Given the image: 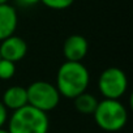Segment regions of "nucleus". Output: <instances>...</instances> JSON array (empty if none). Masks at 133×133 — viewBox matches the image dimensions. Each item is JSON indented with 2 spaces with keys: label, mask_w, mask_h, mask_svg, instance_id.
Listing matches in <instances>:
<instances>
[{
  "label": "nucleus",
  "mask_w": 133,
  "mask_h": 133,
  "mask_svg": "<svg viewBox=\"0 0 133 133\" xmlns=\"http://www.w3.org/2000/svg\"><path fill=\"white\" fill-rule=\"evenodd\" d=\"M90 73L81 61H64L56 73V89L60 97L73 99L86 91Z\"/></svg>",
  "instance_id": "obj_1"
},
{
  "label": "nucleus",
  "mask_w": 133,
  "mask_h": 133,
  "mask_svg": "<svg viewBox=\"0 0 133 133\" xmlns=\"http://www.w3.org/2000/svg\"><path fill=\"white\" fill-rule=\"evenodd\" d=\"M7 124L9 133H48L50 129L48 115L30 104L12 111Z\"/></svg>",
  "instance_id": "obj_2"
},
{
  "label": "nucleus",
  "mask_w": 133,
  "mask_h": 133,
  "mask_svg": "<svg viewBox=\"0 0 133 133\" xmlns=\"http://www.w3.org/2000/svg\"><path fill=\"white\" fill-rule=\"evenodd\" d=\"M97 125L106 132H117L128 123V110L123 102L116 99H103L93 114Z\"/></svg>",
  "instance_id": "obj_3"
},
{
  "label": "nucleus",
  "mask_w": 133,
  "mask_h": 133,
  "mask_svg": "<svg viewBox=\"0 0 133 133\" xmlns=\"http://www.w3.org/2000/svg\"><path fill=\"white\" fill-rule=\"evenodd\" d=\"M28 104L43 112H50L60 103V94L54 84L48 81H34L26 88Z\"/></svg>",
  "instance_id": "obj_4"
},
{
  "label": "nucleus",
  "mask_w": 133,
  "mask_h": 133,
  "mask_svg": "<svg viewBox=\"0 0 133 133\" xmlns=\"http://www.w3.org/2000/svg\"><path fill=\"white\" fill-rule=\"evenodd\" d=\"M98 90L104 99L120 101L128 90V77L125 72L117 66L104 69L98 78Z\"/></svg>",
  "instance_id": "obj_5"
},
{
  "label": "nucleus",
  "mask_w": 133,
  "mask_h": 133,
  "mask_svg": "<svg viewBox=\"0 0 133 133\" xmlns=\"http://www.w3.org/2000/svg\"><path fill=\"white\" fill-rule=\"evenodd\" d=\"M28 54V43L18 35H11L0 42V59L12 63L21 61Z\"/></svg>",
  "instance_id": "obj_6"
},
{
  "label": "nucleus",
  "mask_w": 133,
  "mask_h": 133,
  "mask_svg": "<svg viewBox=\"0 0 133 133\" xmlns=\"http://www.w3.org/2000/svg\"><path fill=\"white\" fill-rule=\"evenodd\" d=\"M89 50V43L85 37L80 34L69 35L63 46V54L65 61H81Z\"/></svg>",
  "instance_id": "obj_7"
},
{
  "label": "nucleus",
  "mask_w": 133,
  "mask_h": 133,
  "mask_svg": "<svg viewBox=\"0 0 133 133\" xmlns=\"http://www.w3.org/2000/svg\"><path fill=\"white\" fill-rule=\"evenodd\" d=\"M18 25V16L11 4H0V42L15 34Z\"/></svg>",
  "instance_id": "obj_8"
},
{
  "label": "nucleus",
  "mask_w": 133,
  "mask_h": 133,
  "mask_svg": "<svg viewBox=\"0 0 133 133\" xmlns=\"http://www.w3.org/2000/svg\"><path fill=\"white\" fill-rule=\"evenodd\" d=\"M2 103L5 106V108L9 111H16L18 108H22L28 104V93L26 88L24 86H11L5 89L2 97Z\"/></svg>",
  "instance_id": "obj_9"
},
{
  "label": "nucleus",
  "mask_w": 133,
  "mask_h": 133,
  "mask_svg": "<svg viewBox=\"0 0 133 133\" xmlns=\"http://www.w3.org/2000/svg\"><path fill=\"white\" fill-rule=\"evenodd\" d=\"M73 101L76 111L82 115H93L99 102L93 94L88 91H84L82 94L77 95L76 98H73Z\"/></svg>",
  "instance_id": "obj_10"
},
{
  "label": "nucleus",
  "mask_w": 133,
  "mask_h": 133,
  "mask_svg": "<svg viewBox=\"0 0 133 133\" xmlns=\"http://www.w3.org/2000/svg\"><path fill=\"white\" fill-rule=\"evenodd\" d=\"M16 75V63L0 59V80L8 81Z\"/></svg>",
  "instance_id": "obj_11"
},
{
  "label": "nucleus",
  "mask_w": 133,
  "mask_h": 133,
  "mask_svg": "<svg viewBox=\"0 0 133 133\" xmlns=\"http://www.w3.org/2000/svg\"><path fill=\"white\" fill-rule=\"evenodd\" d=\"M41 3L50 8V9H54V11H63V9H66L69 8L75 0H41Z\"/></svg>",
  "instance_id": "obj_12"
},
{
  "label": "nucleus",
  "mask_w": 133,
  "mask_h": 133,
  "mask_svg": "<svg viewBox=\"0 0 133 133\" xmlns=\"http://www.w3.org/2000/svg\"><path fill=\"white\" fill-rule=\"evenodd\" d=\"M8 110L5 108V106L2 103V101H0V128H3L7 121H8Z\"/></svg>",
  "instance_id": "obj_13"
},
{
  "label": "nucleus",
  "mask_w": 133,
  "mask_h": 133,
  "mask_svg": "<svg viewBox=\"0 0 133 133\" xmlns=\"http://www.w3.org/2000/svg\"><path fill=\"white\" fill-rule=\"evenodd\" d=\"M16 4L18 7H22V8H29V7H34L37 5L38 3H41V0H15Z\"/></svg>",
  "instance_id": "obj_14"
},
{
  "label": "nucleus",
  "mask_w": 133,
  "mask_h": 133,
  "mask_svg": "<svg viewBox=\"0 0 133 133\" xmlns=\"http://www.w3.org/2000/svg\"><path fill=\"white\" fill-rule=\"evenodd\" d=\"M0 133H9V132H8V129H5L3 127V128H0Z\"/></svg>",
  "instance_id": "obj_15"
},
{
  "label": "nucleus",
  "mask_w": 133,
  "mask_h": 133,
  "mask_svg": "<svg viewBox=\"0 0 133 133\" xmlns=\"http://www.w3.org/2000/svg\"><path fill=\"white\" fill-rule=\"evenodd\" d=\"M9 0H0V4H7Z\"/></svg>",
  "instance_id": "obj_16"
}]
</instances>
